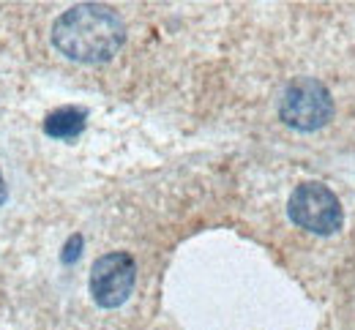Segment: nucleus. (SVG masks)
Returning <instances> with one entry per match:
<instances>
[{"label": "nucleus", "mask_w": 355, "mask_h": 330, "mask_svg": "<svg viewBox=\"0 0 355 330\" xmlns=\"http://www.w3.org/2000/svg\"><path fill=\"white\" fill-rule=\"evenodd\" d=\"M126 42V25L118 11L98 3H80L63 11L52 25L55 49L77 63H107Z\"/></svg>", "instance_id": "1"}, {"label": "nucleus", "mask_w": 355, "mask_h": 330, "mask_svg": "<svg viewBox=\"0 0 355 330\" xmlns=\"http://www.w3.org/2000/svg\"><path fill=\"white\" fill-rule=\"evenodd\" d=\"M279 118L295 131H317L334 118V98L320 80H293L279 95Z\"/></svg>", "instance_id": "2"}, {"label": "nucleus", "mask_w": 355, "mask_h": 330, "mask_svg": "<svg viewBox=\"0 0 355 330\" xmlns=\"http://www.w3.org/2000/svg\"><path fill=\"white\" fill-rule=\"evenodd\" d=\"M88 109L85 107H58L44 118V134L52 140H74L85 131Z\"/></svg>", "instance_id": "5"}, {"label": "nucleus", "mask_w": 355, "mask_h": 330, "mask_svg": "<svg viewBox=\"0 0 355 330\" xmlns=\"http://www.w3.org/2000/svg\"><path fill=\"white\" fill-rule=\"evenodd\" d=\"M287 216L293 224L314 235H336L345 224L339 196L317 181H306L290 194Z\"/></svg>", "instance_id": "3"}, {"label": "nucleus", "mask_w": 355, "mask_h": 330, "mask_svg": "<svg viewBox=\"0 0 355 330\" xmlns=\"http://www.w3.org/2000/svg\"><path fill=\"white\" fill-rule=\"evenodd\" d=\"M137 262L126 251H110L90 268V295L101 309H118L132 297Z\"/></svg>", "instance_id": "4"}, {"label": "nucleus", "mask_w": 355, "mask_h": 330, "mask_svg": "<svg viewBox=\"0 0 355 330\" xmlns=\"http://www.w3.org/2000/svg\"><path fill=\"white\" fill-rule=\"evenodd\" d=\"M80 254H83V235H71L69 240H66V248H63V254H60L63 265H71V262H77V259H80Z\"/></svg>", "instance_id": "6"}, {"label": "nucleus", "mask_w": 355, "mask_h": 330, "mask_svg": "<svg viewBox=\"0 0 355 330\" xmlns=\"http://www.w3.org/2000/svg\"><path fill=\"white\" fill-rule=\"evenodd\" d=\"M6 196H8V186H6V181H3V172H0V205L6 202Z\"/></svg>", "instance_id": "7"}]
</instances>
